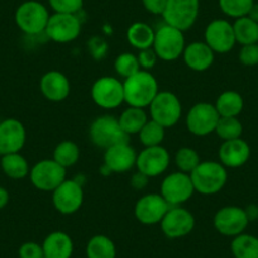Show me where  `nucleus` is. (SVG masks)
Segmentation results:
<instances>
[{
    "mask_svg": "<svg viewBox=\"0 0 258 258\" xmlns=\"http://www.w3.org/2000/svg\"><path fill=\"white\" fill-rule=\"evenodd\" d=\"M161 230L170 239L186 237L195 228L192 213L183 207H171L160 223Z\"/></svg>",
    "mask_w": 258,
    "mask_h": 258,
    "instance_id": "16",
    "label": "nucleus"
},
{
    "mask_svg": "<svg viewBox=\"0 0 258 258\" xmlns=\"http://www.w3.org/2000/svg\"><path fill=\"white\" fill-rule=\"evenodd\" d=\"M137 151L128 142H121L106 148L104 152V167L109 172L125 173L136 167Z\"/></svg>",
    "mask_w": 258,
    "mask_h": 258,
    "instance_id": "19",
    "label": "nucleus"
},
{
    "mask_svg": "<svg viewBox=\"0 0 258 258\" xmlns=\"http://www.w3.org/2000/svg\"><path fill=\"white\" fill-rule=\"evenodd\" d=\"M114 70H115L116 75L124 80L137 74L141 70L137 54L132 53V52H124V53L119 54L114 61Z\"/></svg>",
    "mask_w": 258,
    "mask_h": 258,
    "instance_id": "35",
    "label": "nucleus"
},
{
    "mask_svg": "<svg viewBox=\"0 0 258 258\" xmlns=\"http://www.w3.org/2000/svg\"><path fill=\"white\" fill-rule=\"evenodd\" d=\"M254 0H219V8L229 18H242L248 16Z\"/></svg>",
    "mask_w": 258,
    "mask_h": 258,
    "instance_id": "37",
    "label": "nucleus"
},
{
    "mask_svg": "<svg viewBox=\"0 0 258 258\" xmlns=\"http://www.w3.org/2000/svg\"><path fill=\"white\" fill-rule=\"evenodd\" d=\"M52 158L58 165H61L62 167L68 170L69 167H73L74 165H76L79 162V158H80V147L74 141L64 140L54 147Z\"/></svg>",
    "mask_w": 258,
    "mask_h": 258,
    "instance_id": "31",
    "label": "nucleus"
},
{
    "mask_svg": "<svg viewBox=\"0 0 258 258\" xmlns=\"http://www.w3.org/2000/svg\"><path fill=\"white\" fill-rule=\"evenodd\" d=\"M215 109L220 116H237L244 108L243 96L238 91L227 90L223 91L215 101Z\"/></svg>",
    "mask_w": 258,
    "mask_h": 258,
    "instance_id": "28",
    "label": "nucleus"
},
{
    "mask_svg": "<svg viewBox=\"0 0 258 258\" xmlns=\"http://www.w3.org/2000/svg\"><path fill=\"white\" fill-rule=\"evenodd\" d=\"M204 42L214 51V53L223 54L230 52L237 43L233 23L227 19L212 21L205 28Z\"/></svg>",
    "mask_w": 258,
    "mask_h": 258,
    "instance_id": "15",
    "label": "nucleus"
},
{
    "mask_svg": "<svg viewBox=\"0 0 258 258\" xmlns=\"http://www.w3.org/2000/svg\"><path fill=\"white\" fill-rule=\"evenodd\" d=\"M44 33L56 43H70L80 36L81 22L78 14L53 13L49 16Z\"/></svg>",
    "mask_w": 258,
    "mask_h": 258,
    "instance_id": "13",
    "label": "nucleus"
},
{
    "mask_svg": "<svg viewBox=\"0 0 258 258\" xmlns=\"http://www.w3.org/2000/svg\"><path fill=\"white\" fill-rule=\"evenodd\" d=\"M155 32L150 24L145 22H136L126 31V41L138 51L151 48L155 41Z\"/></svg>",
    "mask_w": 258,
    "mask_h": 258,
    "instance_id": "26",
    "label": "nucleus"
},
{
    "mask_svg": "<svg viewBox=\"0 0 258 258\" xmlns=\"http://www.w3.org/2000/svg\"><path fill=\"white\" fill-rule=\"evenodd\" d=\"M9 203V192L7 188H4L3 186H0V210L4 209V208L8 205Z\"/></svg>",
    "mask_w": 258,
    "mask_h": 258,
    "instance_id": "44",
    "label": "nucleus"
},
{
    "mask_svg": "<svg viewBox=\"0 0 258 258\" xmlns=\"http://www.w3.org/2000/svg\"><path fill=\"white\" fill-rule=\"evenodd\" d=\"M200 0H167L162 18L166 24L186 32L197 23Z\"/></svg>",
    "mask_w": 258,
    "mask_h": 258,
    "instance_id": "6",
    "label": "nucleus"
},
{
    "mask_svg": "<svg viewBox=\"0 0 258 258\" xmlns=\"http://www.w3.org/2000/svg\"><path fill=\"white\" fill-rule=\"evenodd\" d=\"M44 258H71L74 253V240L66 232H51L42 243Z\"/></svg>",
    "mask_w": 258,
    "mask_h": 258,
    "instance_id": "24",
    "label": "nucleus"
},
{
    "mask_svg": "<svg viewBox=\"0 0 258 258\" xmlns=\"http://www.w3.org/2000/svg\"><path fill=\"white\" fill-rule=\"evenodd\" d=\"M219 162L227 168H238L244 166L250 157V147L244 140L223 141L218 151Z\"/></svg>",
    "mask_w": 258,
    "mask_h": 258,
    "instance_id": "22",
    "label": "nucleus"
},
{
    "mask_svg": "<svg viewBox=\"0 0 258 258\" xmlns=\"http://www.w3.org/2000/svg\"><path fill=\"white\" fill-rule=\"evenodd\" d=\"M170 208L171 207L163 199L160 192L146 194L136 203L135 217L141 224H160L161 220L163 219V217H165V214Z\"/></svg>",
    "mask_w": 258,
    "mask_h": 258,
    "instance_id": "17",
    "label": "nucleus"
},
{
    "mask_svg": "<svg viewBox=\"0 0 258 258\" xmlns=\"http://www.w3.org/2000/svg\"><path fill=\"white\" fill-rule=\"evenodd\" d=\"M170 153L163 146L145 147L137 155L136 168L137 171L152 178L165 173L170 166Z\"/></svg>",
    "mask_w": 258,
    "mask_h": 258,
    "instance_id": "18",
    "label": "nucleus"
},
{
    "mask_svg": "<svg viewBox=\"0 0 258 258\" xmlns=\"http://www.w3.org/2000/svg\"><path fill=\"white\" fill-rule=\"evenodd\" d=\"M220 115L214 104L198 103L190 108L186 115L185 123L188 132L198 137H205L215 132Z\"/></svg>",
    "mask_w": 258,
    "mask_h": 258,
    "instance_id": "9",
    "label": "nucleus"
},
{
    "mask_svg": "<svg viewBox=\"0 0 258 258\" xmlns=\"http://www.w3.org/2000/svg\"><path fill=\"white\" fill-rule=\"evenodd\" d=\"M48 8L37 0H27L17 8L14 19L18 28L28 36L44 33L49 19Z\"/></svg>",
    "mask_w": 258,
    "mask_h": 258,
    "instance_id": "3",
    "label": "nucleus"
},
{
    "mask_svg": "<svg viewBox=\"0 0 258 258\" xmlns=\"http://www.w3.org/2000/svg\"><path fill=\"white\" fill-rule=\"evenodd\" d=\"M140 141L145 147H155V146H162V142L165 141L166 128L158 124L157 121L148 119L147 123L143 125L141 132L138 133Z\"/></svg>",
    "mask_w": 258,
    "mask_h": 258,
    "instance_id": "33",
    "label": "nucleus"
},
{
    "mask_svg": "<svg viewBox=\"0 0 258 258\" xmlns=\"http://www.w3.org/2000/svg\"><path fill=\"white\" fill-rule=\"evenodd\" d=\"M39 89L44 99L52 103H59L70 95L71 84L64 74L52 70L42 76L39 81Z\"/></svg>",
    "mask_w": 258,
    "mask_h": 258,
    "instance_id": "21",
    "label": "nucleus"
},
{
    "mask_svg": "<svg viewBox=\"0 0 258 258\" xmlns=\"http://www.w3.org/2000/svg\"><path fill=\"white\" fill-rule=\"evenodd\" d=\"M138 62H140L141 70L145 71H151L156 66L158 61V56L155 52V49L151 47V48L141 49L137 53Z\"/></svg>",
    "mask_w": 258,
    "mask_h": 258,
    "instance_id": "40",
    "label": "nucleus"
},
{
    "mask_svg": "<svg viewBox=\"0 0 258 258\" xmlns=\"http://www.w3.org/2000/svg\"><path fill=\"white\" fill-rule=\"evenodd\" d=\"M160 194L170 207H181L192 198L195 188L188 173L176 171L163 178Z\"/></svg>",
    "mask_w": 258,
    "mask_h": 258,
    "instance_id": "10",
    "label": "nucleus"
},
{
    "mask_svg": "<svg viewBox=\"0 0 258 258\" xmlns=\"http://www.w3.org/2000/svg\"><path fill=\"white\" fill-rule=\"evenodd\" d=\"M53 13L78 14L83 9L84 0H48Z\"/></svg>",
    "mask_w": 258,
    "mask_h": 258,
    "instance_id": "38",
    "label": "nucleus"
},
{
    "mask_svg": "<svg viewBox=\"0 0 258 258\" xmlns=\"http://www.w3.org/2000/svg\"><path fill=\"white\" fill-rule=\"evenodd\" d=\"M0 166H2L3 172L13 180H22V178L27 177L31 171L28 161L23 155H21V152L2 156Z\"/></svg>",
    "mask_w": 258,
    "mask_h": 258,
    "instance_id": "27",
    "label": "nucleus"
},
{
    "mask_svg": "<svg viewBox=\"0 0 258 258\" xmlns=\"http://www.w3.org/2000/svg\"><path fill=\"white\" fill-rule=\"evenodd\" d=\"M148 108L151 119L166 129L176 125L182 115V104L178 96L171 91H158Z\"/></svg>",
    "mask_w": 258,
    "mask_h": 258,
    "instance_id": "8",
    "label": "nucleus"
},
{
    "mask_svg": "<svg viewBox=\"0 0 258 258\" xmlns=\"http://www.w3.org/2000/svg\"><path fill=\"white\" fill-rule=\"evenodd\" d=\"M124 88V103L129 106L136 108H148L155 96L157 95L158 89L157 79L151 71L140 70L131 78L123 81Z\"/></svg>",
    "mask_w": 258,
    "mask_h": 258,
    "instance_id": "1",
    "label": "nucleus"
},
{
    "mask_svg": "<svg viewBox=\"0 0 258 258\" xmlns=\"http://www.w3.org/2000/svg\"><path fill=\"white\" fill-rule=\"evenodd\" d=\"M148 181H150V177H148V176H146L145 173L137 171V172L132 176V178H131V186H132L135 190H143V188L147 187Z\"/></svg>",
    "mask_w": 258,
    "mask_h": 258,
    "instance_id": "43",
    "label": "nucleus"
},
{
    "mask_svg": "<svg viewBox=\"0 0 258 258\" xmlns=\"http://www.w3.org/2000/svg\"><path fill=\"white\" fill-rule=\"evenodd\" d=\"M90 94L99 108L116 109L124 103L123 81L114 76H101L93 84Z\"/></svg>",
    "mask_w": 258,
    "mask_h": 258,
    "instance_id": "12",
    "label": "nucleus"
},
{
    "mask_svg": "<svg viewBox=\"0 0 258 258\" xmlns=\"http://www.w3.org/2000/svg\"><path fill=\"white\" fill-rule=\"evenodd\" d=\"M89 137L93 145L103 150L129 141L119 125L118 118L113 115H101L94 119L89 128Z\"/></svg>",
    "mask_w": 258,
    "mask_h": 258,
    "instance_id": "5",
    "label": "nucleus"
},
{
    "mask_svg": "<svg viewBox=\"0 0 258 258\" xmlns=\"http://www.w3.org/2000/svg\"><path fill=\"white\" fill-rule=\"evenodd\" d=\"M230 250L234 258H258V238L242 233L233 238Z\"/></svg>",
    "mask_w": 258,
    "mask_h": 258,
    "instance_id": "32",
    "label": "nucleus"
},
{
    "mask_svg": "<svg viewBox=\"0 0 258 258\" xmlns=\"http://www.w3.org/2000/svg\"><path fill=\"white\" fill-rule=\"evenodd\" d=\"M52 204L62 215L78 213L84 204V188L81 183L73 178H66L52 191Z\"/></svg>",
    "mask_w": 258,
    "mask_h": 258,
    "instance_id": "11",
    "label": "nucleus"
},
{
    "mask_svg": "<svg viewBox=\"0 0 258 258\" xmlns=\"http://www.w3.org/2000/svg\"><path fill=\"white\" fill-rule=\"evenodd\" d=\"M214 133L223 141L237 140L242 137L243 124L237 116H220Z\"/></svg>",
    "mask_w": 258,
    "mask_h": 258,
    "instance_id": "34",
    "label": "nucleus"
},
{
    "mask_svg": "<svg viewBox=\"0 0 258 258\" xmlns=\"http://www.w3.org/2000/svg\"><path fill=\"white\" fill-rule=\"evenodd\" d=\"M245 213H247V217L249 219V222H253V220L258 219V207L257 205L252 204V205H248L245 208Z\"/></svg>",
    "mask_w": 258,
    "mask_h": 258,
    "instance_id": "45",
    "label": "nucleus"
},
{
    "mask_svg": "<svg viewBox=\"0 0 258 258\" xmlns=\"http://www.w3.org/2000/svg\"><path fill=\"white\" fill-rule=\"evenodd\" d=\"M148 120V115L145 109L136 108V106H128L125 110L121 111L119 115L118 121L120 128L126 136L138 135L141 129L143 128Z\"/></svg>",
    "mask_w": 258,
    "mask_h": 258,
    "instance_id": "25",
    "label": "nucleus"
},
{
    "mask_svg": "<svg viewBox=\"0 0 258 258\" xmlns=\"http://www.w3.org/2000/svg\"><path fill=\"white\" fill-rule=\"evenodd\" d=\"M88 258H116L115 243L104 234H96L86 244Z\"/></svg>",
    "mask_w": 258,
    "mask_h": 258,
    "instance_id": "29",
    "label": "nucleus"
},
{
    "mask_svg": "<svg viewBox=\"0 0 258 258\" xmlns=\"http://www.w3.org/2000/svg\"><path fill=\"white\" fill-rule=\"evenodd\" d=\"M182 59L190 70L197 73L208 71L214 63L215 53L205 42H191L186 44L182 53Z\"/></svg>",
    "mask_w": 258,
    "mask_h": 258,
    "instance_id": "23",
    "label": "nucleus"
},
{
    "mask_svg": "<svg viewBox=\"0 0 258 258\" xmlns=\"http://www.w3.org/2000/svg\"><path fill=\"white\" fill-rule=\"evenodd\" d=\"M26 140L27 131L21 120L8 118L0 121V156L21 152Z\"/></svg>",
    "mask_w": 258,
    "mask_h": 258,
    "instance_id": "20",
    "label": "nucleus"
},
{
    "mask_svg": "<svg viewBox=\"0 0 258 258\" xmlns=\"http://www.w3.org/2000/svg\"><path fill=\"white\" fill-rule=\"evenodd\" d=\"M19 258H44L43 248L42 244L37 242H26L19 247L18 249Z\"/></svg>",
    "mask_w": 258,
    "mask_h": 258,
    "instance_id": "41",
    "label": "nucleus"
},
{
    "mask_svg": "<svg viewBox=\"0 0 258 258\" xmlns=\"http://www.w3.org/2000/svg\"><path fill=\"white\" fill-rule=\"evenodd\" d=\"M186 47L183 32L168 24H163L155 32L152 48L157 53L158 59L172 62L180 58Z\"/></svg>",
    "mask_w": 258,
    "mask_h": 258,
    "instance_id": "4",
    "label": "nucleus"
},
{
    "mask_svg": "<svg viewBox=\"0 0 258 258\" xmlns=\"http://www.w3.org/2000/svg\"><path fill=\"white\" fill-rule=\"evenodd\" d=\"M202 162L200 156L197 150H194L191 147H181L178 148L177 152L175 155V163L177 171L185 172L190 175L195 167Z\"/></svg>",
    "mask_w": 258,
    "mask_h": 258,
    "instance_id": "36",
    "label": "nucleus"
},
{
    "mask_svg": "<svg viewBox=\"0 0 258 258\" xmlns=\"http://www.w3.org/2000/svg\"><path fill=\"white\" fill-rule=\"evenodd\" d=\"M248 17L258 23V3H255L254 2V4H253L252 8H250L249 13H248Z\"/></svg>",
    "mask_w": 258,
    "mask_h": 258,
    "instance_id": "46",
    "label": "nucleus"
},
{
    "mask_svg": "<svg viewBox=\"0 0 258 258\" xmlns=\"http://www.w3.org/2000/svg\"><path fill=\"white\" fill-rule=\"evenodd\" d=\"M233 29H234L237 43L242 46L258 43V23L248 16L235 19L233 23Z\"/></svg>",
    "mask_w": 258,
    "mask_h": 258,
    "instance_id": "30",
    "label": "nucleus"
},
{
    "mask_svg": "<svg viewBox=\"0 0 258 258\" xmlns=\"http://www.w3.org/2000/svg\"><path fill=\"white\" fill-rule=\"evenodd\" d=\"M213 223L218 233L225 237L234 238L244 233L249 224V219L243 208L228 205V207L220 208L215 213Z\"/></svg>",
    "mask_w": 258,
    "mask_h": 258,
    "instance_id": "14",
    "label": "nucleus"
},
{
    "mask_svg": "<svg viewBox=\"0 0 258 258\" xmlns=\"http://www.w3.org/2000/svg\"><path fill=\"white\" fill-rule=\"evenodd\" d=\"M195 192L215 195L224 188L228 181L227 167L219 161H202L190 173Z\"/></svg>",
    "mask_w": 258,
    "mask_h": 258,
    "instance_id": "2",
    "label": "nucleus"
},
{
    "mask_svg": "<svg viewBox=\"0 0 258 258\" xmlns=\"http://www.w3.org/2000/svg\"><path fill=\"white\" fill-rule=\"evenodd\" d=\"M142 4L148 13L153 16H162L167 0H142Z\"/></svg>",
    "mask_w": 258,
    "mask_h": 258,
    "instance_id": "42",
    "label": "nucleus"
},
{
    "mask_svg": "<svg viewBox=\"0 0 258 258\" xmlns=\"http://www.w3.org/2000/svg\"><path fill=\"white\" fill-rule=\"evenodd\" d=\"M68 170L62 167L53 158H44L38 161L29 171V180L32 185L43 192H52L66 180Z\"/></svg>",
    "mask_w": 258,
    "mask_h": 258,
    "instance_id": "7",
    "label": "nucleus"
},
{
    "mask_svg": "<svg viewBox=\"0 0 258 258\" xmlns=\"http://www.w3.org/2000/svg\"><path fill=\"white\" fill-rule=\"evenodd\" d=\"M240 63L244 66H257L258 64V43L245 44L240 48L238 54Z\"/></svg>",
    "mask_w": 258,
    "mask_h": 258,
    "instance_id": "39",
    "label": "nucleus"
}]
</instances>
